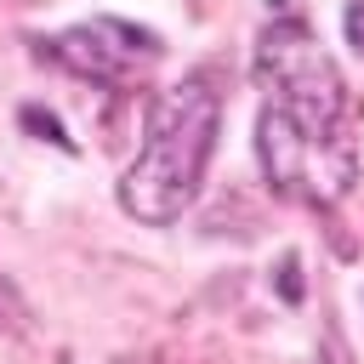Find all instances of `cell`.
<instances>
[{
    "instance_id": "obj_8",
    "label": "cell",
    "mask_w": 364,
    "mask_h": 364,
    "mask_svg": "<svg viewBox=\"0 0 364 364\" xmlns=\"http://www.w3.org/2000/svg\"><path fill=\"white\" fill-rule=\"evenodd\" d=\"M114 364H165V358H114Z\"/></svg>"
},
{
    "instance_id": "obj_1",
    "label": "cell",
    "mask_w": 364,
    "mask_h": 364,
    "mask_svg": "<svg viewBox=\"0 0 364 364\" xmlns=\"http://www.w3.org/2000/svg\"><path fill=\"white\" fill-rule=\"evenodd\" d=\"M216 125H222L216 74H188L171 91H159L154 108H148V136H142V148H136V159L119 182V205L136 222H154V228L176 222L205 182Z\"/></svg>"
},
{
    "instance_id": "obj_3",
    "label": "cell",
    "mask_w": 364,
    "mask_h": 364,
    "mask_svg": "<svg viewBox=\"0 0 364 364\" xmlns=\"http://www.w3.org/2000/svg\"><path fill=\"white\" fill-rule=\"evenodd\" d=\"M256 80H262V91H267V102L279 114L318 119V125H341L347 119V85H341L330 51L313 40V28L301 17H284V23L262 28Z\"/></svg>"
},
{
    "instance_id": "obj_4",
    "label": "cell",
    "mask_w": 364,
    "mask_h": 364,
    "mask_svg": "<svg viewBox=\"0 0 364 364\" xmlns=\"http://www.w3.org/2000/svg\"><path fill=\"white\" fill-rule=\"evenodd\" d=\"M51 57L85 80H102V85H125L136 74H148L159 63V40L148 28H131L119 17H97V23H80V28H63L51 40Z\"/></svg>"
},
{
    "instance_id": "obj_6",
    "label": "cell",
    "mask_w": 364,
    "mask_h": 364,
    "mask_svg": "<svg viewBox=\"0 0 364 364\" xmlns=\"http://www.w3.org/2000/svg\"><path fill=\"white\" fill-rule=\"evenodd\" d=\"M23 125H28V131H46V136H51V142H57V148H74V142H68V136H63V125H57V119H46V114H40V108H23Z\"/></svg>"
},
{
    "instance_id": "obj_7",
    "label": "cell",
    "mask_w": 364,
    "mask_h": 364,
    "mask_svg": "<svg viewBox=\"0 0 364 364\" xmlns=\"http://www.w3.org/2000/svg\"><path fill=\"white\" fill-rule=\"evenodd\" d=\"M347 28H353V40H358V51H364V6L347 11Z\"/></svg>"
},
{
    "instance_id": "obj_5",
    "label": "cell",
    "mask_w": 364,
    "mask_h": 364,
    "mask_svg": "<svg viewBox=\"0 0 364 364\" xmlns=\"http://www.w3.org/2000/svg\"><path fill=\"white\" fill-rule=\"evenodd\" d=\"M0 330H6V336H23V330H28V301H23V290H17L6 273H0Z\"/></svg>"
},
{
    "instance_id": "obj_2",
    "label": "cell",
    "mask_w": 364,
    "mask_h": 364,
    "mask_svg": "<svg viewBox=\"0 0 364 364\" xmlns=\"http://www.w3.org/2000/svg\"><path fill=\"white\" fill-rule=\"evenodd\" d=\"M256 154H262L267 182L296 205H341L358 182V142L347 119L318 125V119L279 114L267 102L256 119Z\"/></svg>"
}]
</instances>
